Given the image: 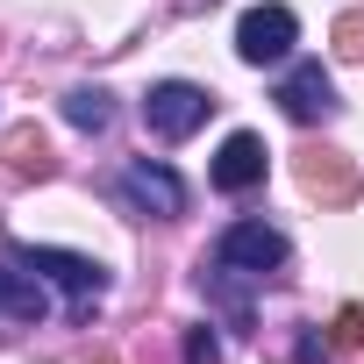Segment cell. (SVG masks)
<instances>
[{
  "label": "cell",
  "mask_w": 364,
  "mask_h": 364,
  "mask_svg": "<svg viewBox=\"0 0 364 364\" xmlns=\"http://www.w3.org/2000/svg\"><path fill=\"white\" fill-rule=\"evenodd\" d=\"M29 272H43L50 286H65V300H72V321H86L100 300H107V264H93V257H79V250H50V243H22L15 250Z\"/></svg>",
  "instance_id": "1"
},
{
  "label": "cell",
  "mask_w": 364,
  "mask_h": 364,
  "mask_svg": "<svg viewBox=\"0 0 364 364\" xmlns=\"http://www.w3.org/2000/svg\"><path fill=\"white\" fill-rule=\"evenodd\" d=\"M208 114H215V93H208V86H193V79H157V86L143 93V129H150V136H164V143L193 136Z\"/></svg>",
  "instance_id": "2"
},
{
  "label": "cell",
  "mask_w": 364,
  "mask_h": 364,
  "mask_svg": "<svg viewBox=\"0 0 364 364\" xmlns=\"http://www.w3.org/2000/svg\"><path fill=\"white\" fill-rule=\"evenodd\" d=\"M215 264H229V272H243V279H272V272L286 264V236L264 229V222H229L222 243H215Z\"/></svg>",
  "instance_id": "3"
},
{
  "label": "cell",
  "mask_w": 364,
  "mask_h": 364,
  "mask_svg": "<svg viewBox=\"0 0 364 364\" xmlns=\"http://www.w3.org/2000/svg\"><path fill=\"white\" fill-rule=\"evenodd\" d=\"M293 36H300L293 8H250V15L236 22V58H243V65H279V58L293 50Z\"/></svg>",
  "instance_id": "4"
},
{
  "label": "cell",
  "mask_w": 364,
  "mask_h": 364,
  "mask_svg": "<svg viewBox=\"0 0 364 364\" xmlns=\"http://www.w3.org/2000/svg\"><path fill=\"white\" fill-rule=\"evenodd\" d=\"M122 200L129 208H143V215H186V186H178V171L171 164H150V157H136L129 171H122Z\"/></svg>",
  "instance_id": "5"
},
{
  "label": "cell",
  "mask_w": 364,
  "mask_h": 364,
  "mask_svg": "<svg viewBox=\"0 0 364 364\" xmlns=\"http://www.w3.org/2000/svg\"><path fill=\"white\" fill-rule=\"evenodd\" d=\"M300 193L321 208H350L357 200V164L343 150H300Z\"/></svg>",
  "instance_id": "6"
},
{
  "label": "cell",
  "mask_w": 364,
  "mask_h": 364,
  "mask_svg": "<svg viewBox=\"0 0 364 364\" xmlns=\"http://www.w3.org/2000/svg\"><path fill=\"white\" fill-rule=\"evenodd\" d=\"M279 107L293 114V122H328L336 114V86H328V72L307 58V65H293L286 79H279Z\"/></svg>",
  "instance_id": "7"
},
{
  "label": "cell",
  "mask_w": 364,
  "mask_h": 364,
  "mask_svg": "<svg viewBox=\"0 0 364 364\" xmlns=\"http://www.w3.org/2000/svg\"><path fill=\"white\" fill-rule=\"evenodd\" d=\"M264 136H250V129H236L222 150H215V186L222 193H250V186H264Z\"/></svg>",
  "instance_id": "8"
},
{
  "label": "cell",
  "mask_w": 364,
  "mask_h": 364,
  "mask_svg": "<svg viewBox=\"0 0 364 364\" xmlns=\"http://www.w3.org/2000/svg\"><path fill=\"white\" fill-rule=\"evenodd\" d=\"M0 164H8L15 178H50V143H43V129L36 122H15V129H0Z\"/></svg>",
  "instance_id": "9"
},
{
  "label": "cell",
  "mask_w": 364,
  "mask_h": 364,
  "mask_svg": "<svg viewBox=\"0 0 364 364\" xmlns=\"http://www.w3.org/2000/svg\"><path fill=\"white\" fill-rule=\"evenodd\" d=\"M0 314H15V321H43V314H50V300H43V272H29L22 257L0 264Z\"/></svg>",
  "instance_id": "10"
},
{
  "label": "cell",
  "mask_w": 364,
  "mask_h": 364,
  "mask_svg": "<svg viewBox=\"0 0 364 364\" xmlns=\"http://www.w3.org/2000/svg\"><path fill=\"white\" fill-rule=\"evenodd\" d=\"M65 122L86 129V136H100V129L114 122V100H107L100 86H72V93H65Z\"/></svg>",
  "instance_id": "11"
},
{
  "label": "cell",
  "mask_w": 364,
  "mask_h": 364,
  "mask_svg": "<svg viewBox=\"0 0 364 364\" xmlns=\"http://www.w3.org/2000/svg\"><path fill=\"white\" fill-rule=\"evenodd\" d=\"M328 36H336V58H350V65L364 58V15H336V29H328Z\"/></svg>",
  "instance_id": "12"
},
{
  "label": "cell",
  "mask_w": 364,
  "mask_h": 364,
  "mask_svg": "<svg viewBox=\"0 0 364 364\" xmlns=\"http://www.w3.org/2000/svg\"><path fill=\"white\" fill-rule=\"evenodd\" d=\"M328 343H336V350H364V307H343L336 328H328Z\"/></svg>",
  "instance_id": "13"
},
{
  "label": "cell",
  "mask_w": 364,
  "mask_h": 364,
  "mask_svg": "<svg viewBox=\"0 0 364 364\" xmlns=\"http://www.w3.org/2000/svg\"><path fill=\"white\" fill-rule=\"evenodd\" d=\"M186 364H222V343H215V328H186Z\"/></svg>",
  "instance_id": "14"
},
{
  "label": "cell",
  "mask_w": 364,
  "mask_h": 364,
  "mask_svg": "<svg viewBox=\"0 0 364 364\" xmlns=\"http://www.w3.org/2000/svg\"><path fill=\"white\" fill-rule=\"evenodd\" d=\"M86 364H122V357H86Z\"/></svg>",
  "instance_id": "15"
}]
</instances>
